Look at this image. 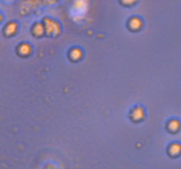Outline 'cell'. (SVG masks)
I'll use <instances>...</instances> for the list:
<instances>
[{
    "label": "cell",
    "instance_id": "7a4b0ae2",
    "mask_svg": "<svg viewBox=\"0 0 181 169\" xmlns=\"http://www.w3.org/2000/svg\"><path fill=\"white\" fill-rule=\"evenodd\" d=\"M180 151H181V146H179V144H172V146H170V153L173 154V156L179 154Z\"/></svg>",
    "mask_w": 181,
    "mask_h": 169
},
{
    "label": "cell",
    "instance_id": "6da1fadb",
    "mask_svg": "<svg viewBox=\"0 0 181 169\" xmlns=\"http://www.w3.org/2000/svg\"><path fill=\"white\" fill-rule=\"evenodd\" d=\"M143 115H144L143 109H141V108H136V109H134L132 114H131V117L134 118V119H137V121H138V119H141Z\"/></svg>",
    "mask_w": 181,
    "mask_h": 169
},
{
    "label": "cell",
    "instance_id": "3957f363",
    "mask_svg": "<svg viewBox=\"0 0 181 169\" xmlns=\"http://www.w3.org/2000/svg\"><path fill=\"white\" fill-rule=\"evenodd\" d=\"M179 126H180V124L178 121H172L169 123V130H171V131H177L179 129Z\"/></svg>",
    "mask_w": 181,
    "mask_h": 169
}]
</instances>
